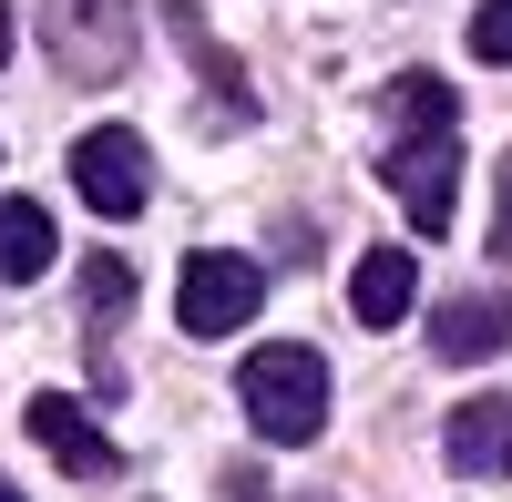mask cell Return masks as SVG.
I'll list each match as a JSON object with an SVG mask.
<instances>
[{"instance_id": "cell-5", "label": "cell", "mask_w": 512, "mask_h": 502, "mask_svg": "<svg viewBox=\"0 0 512 502\" xmlns=\"http://www.w3.org/2000/svg\"><path fill=\"white\" fill-rule=\"evenodd\" d=\"M72 185H82V205H93V216H144V195H154V175H144V134H123V123L82 134V144H72Z\"/></svg>"}, {"instance_id": "cell-9", "label": "cell", "mask_w": 512, "mask_h": 502, "mask_svg": "<svg viewBox=\"0 0 512 502\" xmlns=\"http://www.w3.org/2000/svg\"><path fill=\"white\" fill-rule=\"evenodd\" d=\"M512 462V400H461L451 410V472H502Z\"/></svg>"}, {"instance_id": "cell-17", "label": "cell", "mask_w": 512, "mask_h": 502, "mask_svg": "<svg viewBox=\"0 0 512 502\" xmlns=\"http://www.w3.org/2000/svg\"><path fill=\"white\" fill-rule=\"evenodd\" d=\"M0 502H21V492H11V482H0Z\"/></svg>"}, {"instance_id": "cell-4", "label": "cell", "mask_w": 512, "mask_h": 502, "mask_svg": "<svg viewBox=\"0 0 512 502\" xmlns=\"http://www.w3.org/2000/svg\"><path fill=\"white\" fill-rule=\"evenodd\" d=\"M267 308V277H256L236 246H195L185 277H175V318H185V339H236V328Z\"/></svg>"}, {"instance_id": "cell-7", "label": "cell", "mask_w": 512, "mask_h": 502, "mask_svg": "<svg viewBox=\"0 0 512 502\" xmlns=\"http://www.w3.org/2000/svg\"><path fill=\"white\" fill-rule=\"evenodd\" d=\"M420 298V267H410V246H369V257L349 267V318L359 328H400Z\"/></svg>"}, {"instance_id": "cell-10", "label": "cell", "mask_w": 512, "mask_h": 502, "mask_svg": "<svg viewBox=\"0 0 512 502\" xmlns=\"http://www.w3.org/2000/svg\"><path fill=\"white\" fill-rule=\"evenodd\" d=\"M62 257V236H52V216H41V205L31 195H11V205H0V277H41V267H52Z\"/></svg>"}, {"instance_id": "cell-14", "label": "cell", "mask_w": 512, "mask_h": 502, "mask_svg": "<svg viewBox=\"0 0 512 502\" xmlns=\"http://www.w3.org/2000/svg\"><path fill=\"white\" fill-rule=\"evenodd\" d=\"M82 287H93V308H123V298H134V267H123V257H93Z\"/></svg>"}, {"instance_id": "cell-1", "label": "cell", "mask_w": 512, "mask_h": 502, "mask_svg": "<svg viewBox=\"0 0 512 502\" xmlns=\"http://www.w3.org/2000/svg\"><path fill=\"white\" fill-rule=\"evenodd\" d=\"M236 400H246V421L267 431V441H318L328 431V359L318 349H297V339H267L246 369H236Z\"/></svg>"}, {"instance_id": "cell-6", "label": "cell", "mask_w": 512, "mask_h": 502, "mask_svg": "<svg viewBox=\"0 0 512 502\" xmlns=\"http://www.w3.org/2000/svg\"><path fill=\"white\" fill-rule=\"evenodd\" d=\"M31 431H41V451H62V472H82V482H113V472H123V451L82 421V400H62V390L31 400Z\"/></svg>"}, {"instance_id": "cell-8", "label": "cell", "mask_w": 512, "mask_h": 502, "mask_svg": "<svg viewBox=\"0 0 512 502\" xmlns=\"http://www.w3.org/2000/svg\"><path fill=\"white\" fill-rule=\"evenodd\" d=\"M431 349L461 359V369H472V359H502V349H512V308H502V298H451V308L431 318Z\"/></svg>"}, {"instance_id": "cell-3", "label": "cell", "mask_w": 512, "mask_h": 502, "mask_svg": "<svg viewBox=\"0 0 512 502\" xmlns=\"http://www.w3.org/2000/svg\"><path fill=\"white\" fill-rule=\"evenodd\" d=\"M379 185L410 205L420 236H441V226H451V195H461V144H451V123H400V144L379 154Z\"/></svg>"}, {"instance_id": "cell-12", "label": "cell", "mask_w": 512, "mask_h": 502, "mask_svg": "<svg viewBox=\"0 0 512 502\" xmlns=\"http://www.w3.org/2000/svg\"><path fill=\"white\" fill-rule=\"evenodd\" d=\"M472 52L482 62H512V0H482V11H472Z\"/></svg>"}, {"instance_id": "cell-13", "label": "cell", "mask_w": 512, "mask_h": 502, "mask_svg": "<svg viewBox=\"0 0 512 502\" xmlns=\"http://www.w3.org/2000/svg\"><path fill=\"white\" fill-rule=\"evenodd\" d=\"M164 21L205 41V21H195V0H164ZM205 72H216V93H226V103H246V93H236V62H226V52H205Z\"/></svg>"}, {"instance_id": "cell-11", "label": "cell", "mask_w": 512, "mask_h": 502, "mask_svg": "<svg viewBox=\"0 0 512 502\" xmlns=\"http://www.w3.org/2000/svg\"><path fill=\"white\" fill-rule=\"evenodd\" d=\"M390 113H400V123H451L461 103H451V82H431V72H400V82H390Z\"/></svg>"}, {"instance_id": "cell-2", "label": "cell", "mask_w": 512, "mask_h": 502, "mask_svg": "<svg viewBox=\"0 0 512 502\" xmlns=\"http://www.w3.org/2000/svg\"><path fill=\"white\" fill-rule=\"evenodd\" d=\"M41 52L62 82H123L134 72V0H41Z\"/></svg>"}, {"instance_id": "cell-16", "label": "cell", "mask_w": 512, "mask_h": 502, "mask_svg": "<svg viewBox=\"0 0 512 502\" xmlns=\"http://www.w3.org/2000/svg\"><path fill=\"white\" fill-rule=\"evenodd\" d=\"M0 62H11V0H0Z\"/></svg>"}, {"instance_id": "cell-15", "label": "cell", "mask_w": 512, "mask_h": 502, "mask_svg": "<svg viewBox=\"0 0 512 502\" xmlns=\"http://www.w3.org/2000/svg\"><path fill=\"white\" fill-rule=\"evenodd\" d=\"M492 257L512 267V154H502V205H492Z\"/></svg>"}]
</instances>
